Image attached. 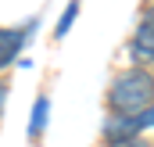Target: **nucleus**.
<instances>
[{
    "mask_svg": "<svg viewBox=\"0 0 154 147\" xmlns=\"http://www.w3.org/2000/svg\"><path fill=\"white\" fill-rule=\"evenodd\" d=\"M108 104H111V111L125 115V118L143 115V111L154 104V75L147 72V68H129V72H122L115 83H111V90H108Z\"/></svg>",
    "mask_w": 154,
    "mask_h": 147,
    "instance_id": "f257e3e1",
    "label": "nucleus"
},
{
    "mask_svg": "<svg viewBox=\"0 0 154 147\" xmlns=\"http://www.w3.org/2000/svg\"><path fill=\"white\" fill-rule=\"evenodd\" d=\"M129 50H133L136 61H154V7H151V11H143L140 25H136V33H133Z\"/></svg>",
    "mask_w": 154,
    "mask_h": 147,
    "instance_id": "f03ea898",
    "label": "nucleus"
},
{
    "mask_svg": "<svg viewBox=\"0 0 154 147\" xmlns=\"http://www.w3.org/2000/svg\"><path fill=\"white\" fill-rule=\"evenodd\" d=\"M154 126V108H147L143 115H136V118H118L108 126V136L115 140V136H140V129H147Z\"/></svg>",
    "mask_w": 154,
    "mask_h": 147,
    "instance_id": "7ed1b4c3",
    "label": "nucleus"
},
{
    "mask_svg": "<svg viewBox=\"0 0 154 147\" xmlns=\"http://www.w3.org/2000/svg\"><path fill=\"white\" fill-rule=\"evenodd\" d=\"M22 43H25L22 29H0V68H7L14 61V54L22 50Z\"/></svg>",
    "mask_w": 154,
    "mask_h": 147,
    "instance_id": "20e7f679",
    "label": "nucleus"
},
{
    "mask_svg": "<svg viewBox=\"0 0 154 147\" xmlns=\"http://www.w3.org/2000/svg\"><path fill=\"white\" fill-rule=\"evenodd\" d=\"M108 147H151L143 136H115V140H108Z\"/></svg>",
    "mask_w": 154,
    "mask_h": 147,
    "instance_id": "39448f33",
    "label": "nucleus"
},
{
    "mask_svg": "<svg viewBox=\"0 0 154 147\" xmlns=\"http://www.w3.org/2000/svg\"><path fill=\"white\" fill-rule=\"evenodd\" d=\"M4 101H7V83L0 79V111H4Z\"/></svg>",
    "mask_w": 154,
    "mask_h": 147,
    "instance_id": "423d86ee",
    "label": "nucleus"
}]
</instances>
